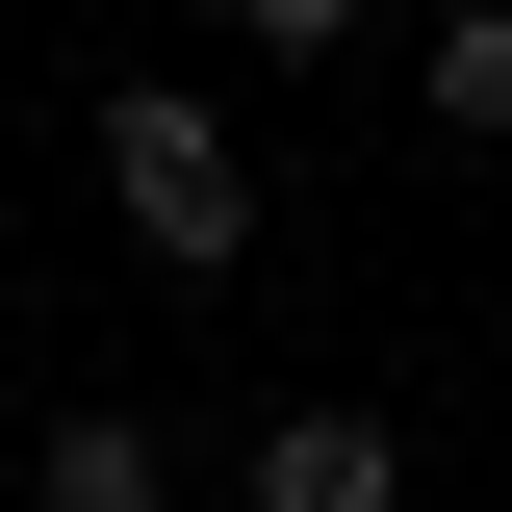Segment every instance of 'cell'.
Masks as SVG:
<instances>
[{"instance_id":"cell-1","label":"cell","mask_w":512,"mask_h":512,"mask_svg":"<svg viewBox=\"0 0 512 512\" xmlns=\"http://www.w3.org/2000/svg\"><path fill=\"white\" fill-rule=\"evenodd\" d=\"M77 154H103V205L180 256V282H231V256H256V128L205 103V77H103V128H77Z\"/></svg>"},{"instance_id":"cell-2","label":"cell","mask_w":512,"mask_h":512,"mask_svg":"<svg viewBox=\"0 0 512 512\" xmlns=\"http://www.w3.org/2000/svg\"><path fill=\"white\" fill-rule=\"evenodd\" d=\"M231 512H410V436H384V410H256Z\"/></svg>"},{"instance_id":"cell-4","label":"cell","mask_w":512,"mask_h":512,"mask_svg":"<svg viewBox=\"0 0 512 512\" xmlns=\"http://www.w3.org/2000/svg\"><path fill=\"white\" fill-rule=\"evenodd\" d=\"M410 103H436V154H512V0H436Z\"/></svg>"},{"instance_id":"cell-5","label":"cell","mask_w":512,"mask_h":512,"mask_svg":"<svg viewBox=\"0 0 512 512\" xmlns=\"http://www.w3.org/2000/svg\"><path fill=\"white\" fill-rule=\"evenodd\" d=\"M231 26H256V52H333V26H359V0H231Z\"/></svg>"},{"instance_id":"cell-3","label":"cell","mask_w":512,"mask_h":512,"mask_svg":"<svg viewBox=\"0 0 512 512\" xmlns=\"http://www.w3.org/2000/svg\"><path fill=\"white\" fill-rule=\"evenodd\" d=\"M26 512H180V436L154 410H52L26 436Z\"/></svg>"}]
</instances>
